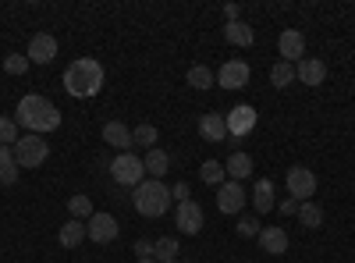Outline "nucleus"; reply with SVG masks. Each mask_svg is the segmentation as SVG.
<instances>
[{"instance_id":"1","label":"nucleus","mask_w":355,"mask_h":263,"mask_svg":"<svg viewBox=\"0 0 355 263\" xmlns=\"http://www.w3.org/2000/svg\"><path fill=\"white\" fill-rule=\"evenodd\" d=\"M15 121H18L21 128H28V135H46V132H53V128H61V110H57L46 96L28 93V96L18 100Z\"/></svg>"},{"instance_id":"2","label":"nucleus","mask_w":355,"mask_h":263,"mask_svg":"<svg viewBox=\"0 0 355 263\" xmlns=\"http://www.w3.org/2000/svg\"><path fill=\"white\" fill-rule=\"evenodd\" d=\"M64 90L78 100H89L103 90V65L93 61V57H75V61L64 68Z\"/></svg>"},{"instance_id":"3","label":"nucleus","mask_w":355,"mask_h":263,"mask_svg":"<svg viewBox=\"0 0 355 263\" xmlns=\"http://www.w3.org/2000/svg\"><path fill=\"white\" fill-rule=\"evenodd\" d=\"M132 203H135V210H139L142 217H164L167 207H171V189H167L164 182L150 178V182H142V185L135 189Z\"/></svg>"},{"instance_id":"4","label":"nucleus","mask_w":355,"mask_h":263,"mask_svg":"<svg viewBox=\"0 0 355 263\" xmlns=\"http://www.w3.org/2000/svg\"><path fill=\"white\" fill-rule=\"evenodd\" d=\"M110 178L125 189H139L146 182V167H142V157L135 153H117V160H110Z\"/></svg>"},{"instance_id":"5","label":"nucleus","mask_w":355,"mask_h":263,"mask_svg":"<svg viewBox=\"0 0 355 263\" xmlns=\"http://www.w3.org/2000/svg\"><path fill=\"white\" fill-rule=\"evenodd\" d=\"M15 160H18V167H25V171H33V167H40L46 157H50V146H46V139L43 135H21L15 146Z\"/></svg>"},{"instance_id":"6","label":"nucleus","mask_w":355,"mask_h":263,"mask_svg":"<svg viewBox=\"0 0 355 263\" xmlns=\"http://www.w3.org/2000/svg\"><path fill=\"white\" fill-rule=\"evenodd\" d=\"M288 196L291 199H299V203H309L313 196H316V174L309 171V167H302V164H295L291 171H288Z\"/></svg>"},{"instance_id":"7","label":"nucleus","mask_w":355,"mask_h":263,"mask_svg":"<svg viewBox=\"0 0 355 263\" xmlns=\"http://www.w3.org/2000/svg\"><path fill=\"white\" fill-rule=\"evenodd\" d=\"M117 231H121V224H117V217H114V214H93V217L85 221V235L93 239L96 246L114 242V239H117Z\"/></svg>"},{"instance_id":"8","label":"nucleus","mask_w":355,"mask_h":263,"mask_svg":"<svg viewBox=\"0 0 355 263\" xmlns=\"http://www.w3.org/2000/svg\"><path fill=\"white\" fill-rule=\"evenodd\" d=\"M178 231L182 235H199L202 231V207L196 199H185V203H178V217H174Z\"/></svg>"},{"instance_id":"9","label":"nucleus","mask_w":355,"mask_h":263,"mask_svg":"<svg viewBox=\"0 0 355 263\" xmlns=\"http://www.w3.org/2000/svg\"><path fill=\"white\" fill-rule=\"evenodd\" d=\"M25 57H28V65H50L53 57H57V40L50 33H36L33 40H28Z\"/></svg>"},{"instance_id":"10","label":"nucleus","mask_w":355,"mask_h":263,"mask_svg":"<svg viewBox=\"0 0 355 263\" xmlns=\"http://www.w3.org/2000/svg\"><path fill=\"white\" fill-rule=\"evenodd\" d=\"M245 207V189L239 185V182H224V185H217V210L220 214H239Z\"/></svg>"},{"instance_id":"11","label":"nucleus","mask_w":355,"mask_h":263,"mask_svg":"<svg viewBox=\"0 0 355 263\" xmlns=\"http://www.w3.org/2000/svg\"><path fill=\"white\" fill-rule=\"evenodd\" d=\"M277 50H281V61H288V65L302 61L306 57V36L299 33V28H284L281 40H277Z\"/></svg>"},{"instance_id":"12","label":"nucleus","mask_w":355,"mask_h":263,"mask_svg":"<svg viewBox=\"0 0 355 263\" xmlns=\"http://www.w3.org/2000/svg\"><path fill=\"white\" fill-rule=\"evenodd\" d=\"M217 85L220 90H245L249 85V65L245 61H227L217 71Z\"/></svg>"},{"instance_id":"13","label":"nucleus","mask_w":355,"mask_h":263,"mask_svg":"<svg viewBox=\"0 0 355 263\" xmlns=\"http://www.w3.org/2000/svg\"><path fill=\"white\" fill-rule=\"evenodd\" d=\"M224 121H227V135H249V132L256 128V110H252L249 103H242V107L227 110Z\"/></svg>"},{"instance_id":"14","label":"nucleus","mask_w":355,"mask_h":263,"mask_svg":"<svg viewBox=\"0 0 355 263\" xmlns=\"http://www.w3.org/2000/svg\"><path fill=\"white\" fill-rule=\"evenodd\" d=\"M295 75H299L302 85H323V78H327V65H323L320 57H302V61L295 65Z\"/></svg>"},{"instance_id":"15","label":"nucleus","mask_w":355,"mask_h":263,"mask_svg":"<svg viewBox=\"0 0 355 263\" xmlns=\"http://www.w3.org/2000/svg\"><path fill=\"white\" fill-rule=\"evenodd\" d=\"M103 142H107V146H114V150H121V153H128L132 146H135L132 128H128V125H121V121H107V125H103Z\"/></svg>"},{"instance_id":"16","label":"nucleus","mask_w":355,"mask_h":263,"mask_svg":"<svg viewBox=\"0 0 355 263\" xmlns=\"http://www.w3.org/2000/svg\"><path fill=\"white\" fill-rule=\"evenodd\" d=\"M259 246H263V253H270V256H281V253H288V231L284 228H259Z\"/></svg>"},{"instance_id":"17","label":"nucleus","mask_w":355,"mask_h":263,"mask_svg":"<svg viewBox=\"0 0 355 263\" xmlns=\"http://www.w3.org/2000/svg\"><path fill=\"white\" fill-rule=\"evenodd\" d=\"M199 135H202L206 142H224V139H227L224 114H202V118H199Z\"/></svg>"},{"instance_id":"18","label":"nucleus","mask_w":355,"mask_h":263,"mask_svg":"<svg viewBox=\"0 0 355 263\" xmlns=\"http://www.w3.org/2000/svg\"><path fill=\"white\" fill-rule=\"evenodd\" d=\"M224 40L231 46H252L256 43V33H252V25H245V22H227L224 25Z\"/></svg>"},{"instance_id":"19","label":"nucleus","mask_w":355,"mask_h":263,"mask_svg":"<svg viewBox=\"0 0 355 263\" xmlns=\"http://www.w3.org/2000/svg\"><path fill=\"white\" fill-rule=\"evenodd\" d=\"M252 207H256V214H270V210L277 207V203H274V182H270V178H259V182H256Z\"/></svg>"},{"instance_id":"20","label":"nucleus","mask_w":355,"mask_h":263,"mask_svg":"<svg viewBox=\"0 0 355 263\" xmlns=\"http://www.w3.org/2000/svg\"><path fill=\"white\" fill-rule=\"evenodd\" d=\"M224 174H227L231 182L249 178V174H252V157H249V153H231L227 164H224Z\"/></svg>"},{"instance_id":"21","label":"nucleus","mask_w":355,"mask_h":263,"mask_svg":"<svg viewBox=\"0 0 355 263\" xmlns=\"http://www.w3.org/2000/svg\"><path fill=\"white\" fill-rule=\"evenodd\" d=\"M142 167H146V174H150V178H157V182H160L164 174H167V167H171V157H167L164 150H157V146H153V150L142 157Z\"/></svg>"},{"instance_id":"22","label":"nucleus","mask_w":355,"mask_h":263,"mask_svg":"<svg viewBox=\"0 0 355 263\" xmlns=\"http://www.w3.org/2000/svg\"><path fill=\"white\" fill-rule=\"evenodd\" d=\"M89 235H85V224L82 221H64V228H61V235H57V242H61L64 249H75V246H82Z\"/></svg>"},{"instance_id":"23","label":"nucleus","mask_w":355,"mask_h":263,"mask_svg":"<svg viewBox=\"0 0 355 263\" xmlns=\"http://www.w3.org/2000/svg\"><path fill=\"white\" fill-rule=\"evenodd\" d=\"M18 182V160L11 146H0V185H15Z\"/></svg>"},{"instance_id":"24","label":"nucleus","mask_w":355,"mask_h":263,"mask_svg":"<svg viewBox=\"0 0 355 263\" xmlns=\"http://www.w3.org/2000/svg\"><path fill=\"white\" fill-rule=\"evenodd\" d=\"M185 78H189V85H192V90H210V85L217 82V75H214L210 68H206V65H192Z\"/></svg>"},{"instance_id":"25","label":"nucleus","mask_w":355,"mask_h":263,"mask_svg":"<svg viewBox=\"0 0 355 263\" xmlns=\"http://www.w3.org/2000/svg\"><path fill=\"white\" fill-rule=\"evenodd\" d=\"M199 182H202V185H224V164H217V160H202V167H199Z\"/></svg>"},{"instance_id":"26","label":"nucleus","mask_w":355,"mask_h":263,"mask_svg":"<svg viewBox=\"0 0 355 263\" xmlns=\"http://www.w3.org/2000/svg\"><path fill=\"white\" fill-rule=\"evenodd\" d=\"M295 78H299V75H295V65H288V61H277V65L270 68V82L277 85V90H288Z\"/></svg>"},{"instance_id":"27","label":"nucleus","mask_w":355,"mask_h":263,"mask_svg":"<svg viewBox=\"0 0 355 263\" xmlns=\"http://www.w3.org/2000/svg\"><path fill=\"white\" fill-rule=\"evenodd\" d=\"M299 221H302V228H320L323 224V210H320V203H299Z\"/></svg>"},{"instance_id":"28","label":"nucleus","mask_w":355,"mask_h":263,"mask_svg":"<svg viewBox=\"0 0 355 263\" xmlns=\"http://www.w3.org/2000/svg\"><path fill=\"white\" fill-rule=\"evenodd\" d=\"M153 256L164 263V260H178L182 256V249H178V239H171V235H164V239H157L153 242Z\"/></svg>"},{"instance_id":"29","label":"nucleus","mask_w":355,"mask_h":263,"mask_svg":"<svg viewBox=\"0 0 355 263\" xmlns=\"http://www.w3.org/2000/svg\"><path fill=\"white\" fill-rule=\"evenodd\" d=\"M68 210H71L75 221L93 217V199H89V196H71V199H68Z\"/></svg>"},{"instance_id":"30","label":"nucleus","mask_w":355,"mask_h":263,"mask_svg":"<svg viewBox=\"0 0 355 263\" xmlns=\"http://www.w3.org/2000/svg\"><path fill=\"white\" fill-rule=\"evenodd\" d=\"M132 139L139 142V146H146V150H153V142H157V128L146 121V125H139V128H132Z\"/></svg>"},{"instance_id":"31","label":"nucleus","mask_w":355,"mask_h":263,"mask_svg":"<svg viewBox=\"0 0 355 263\" xmlns=\"http://www.w3.org/2000/svg\"><path fill=\"white\" fill-rule=\"evenodd\" d=\"M15 142H18V121L0 118V146H15Z\"/></svg>"},{"instance_id":"32","label":"nucleus","mask_w":355,"mask_h":263,"mask_svg":"<svg viewBox=\"0 0 355 263\" xmlns=\"http://www.w3.org/2000/svg\"><path fill=\"white\" fill-rule=\"evenodd\" d=\"M4 71L8 75H25L28 71V57L25 53H8L4 57Z\"/></svg>"},{"instance_id":"33","label":"nucleus","mask_w":355,"mask_h":263,"mask_svg":"<svg viewBox=\"0 0 355 263\" xmlns=\"http://www.w3.org/2000/svg\"><path fill=\"white\" fill-rule=\"evenodd\" d=\"M239 235H242V239H256V235H259V221H256V217H242V221H239Z\"/></svg>"},{"instance_id":"34","label":"nucleus","mask_w":355,"mask_h":263,"mask_svg":"<svg viewBox=\"0 0 355 263\" xmlns=\"http://www.w3.org/2000/svg\"><path fill=\"white\" fill-rule=\"evenodd\" d=\"M135 256H139V260L153 256V242H150V239H139V242H135Z\"/></svg>"},{"instance_id":"35","label":"nucleus","mask_w":355,"mask_h":263,"mask_svg":"<svg viewBox=\"0 0 355 263\" xmlns=\"http://www.w3.org/2000/svg\"><path fill=\"white\" fill-rule=\"evenodd\" d=\"M171 199H178V203H185V199H189V182H178V185L171 189Z\"/></svg>"},{"instance_id":"36","label":"nucleus","mask_w":355,"mask_h":263,"mask_svg":"<svg viewBox=\"0 0 355 263\" xmlns=\"http://www.w3.org/2000/svg\"><path fill=\"white\" fill-rule=\"evenodd\" d=\"M277 210H281V214H299V199H291V196H288L284 203H277Z\"/></svg>"},{"instance_id":"37","label":"nucleus","mask_w":355,"mask_h":263,"mask_svg":"<svg viewBox=\"0 0 355 263\" xmlns=\"http://www.w3.org/2000/svg\"><path fill=\"white\" fill-rule=\"evenodd\" d=\"M224 15H227V22H239L242 8H239V4H224Z\"/></svg>"},{"instance_id":"38","label":"nucleus","mask_w":355,"mask_h":263,"mask_svg":"<svg viewBox=\"0 0 355 263\" xmlns=\"http://www.w3.org/2000/svg\"><path fill=\"white\" fill-rule=\"evenodd\" d=\"M135 263H160L157 256H146V260H135Z\"/></svg>"},{"instance_id":"39","label":"nucleus","mask_w":355,"mask_h":263,"mask_svg":"<svg viewBox=\"0 0 355 263\" xmlns=\"http://www.w3.org/2000/svg\"><path fill=\"white\" fill-rule=\"evenodd\" d=\"M164 263H178V260H164Z\"/></svg>"}]
</instances>
